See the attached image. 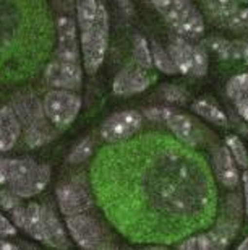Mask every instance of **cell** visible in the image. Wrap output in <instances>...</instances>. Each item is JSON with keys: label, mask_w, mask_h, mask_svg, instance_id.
Here are the masks:
<instances>
[{"label": "cell", "mask_w": 248, "mask_h": 250, "mask_svg": "<svg viewBox=\"0 0 248 250\" xmlns=\"http://www.w3.org/2000/svg\"><path fill=\"white\" fill-rule=\"evenodd\" d=\"M57 59L80 62L76 24L70 17H60L57 20Z\"/></svg>", "instance_id": "12"}, {"label": "cell", "mask_w": 248, "mask_h": 250, "mask_svg": "<svg viewBox=\"0 0 248 250\" xmlns=\"http://www.w3.org/2000/svg\"><path fill=\"white\" fill-rule=\"evenodd\" d=\"M54 135H56V127L47 117L28 125L26 130H24V140H26V145L29 148H38L49 143L54 138Z\"/></svg>", "instance_id": "21"}, {"label": "cell", "mask_w": 248, "mask_h": 250, "mask_svg": "<svg viewBox=\"0 0 248 250\" xmlns=\"http://www.w3.org/2000/svg\"><path fill=\"white\" fill-rule=\"evenodd\" d=\"M235 159L230 154L227 146H217L212 151V169L214 174L222 186L226 188H237L240 182L239 169H237Z\"/></svg>", "instance_id": "14"}, {"label": "cell", "mask_w": 248, "mask_h": 250, "mask_svg": "<svg viewBox=\"0 0 248 250\" xmlns=\"http://www.w3.org/2000/svg\"><path fill=\"white\" fill-rule=\"evenodd\" d=\"M242 181H244V193H245V213L248 216V169H245Z\"/></svg>", "instance_id": "35"}, {"label": "cell", "mask_w": 248, "mask_h": 250, "mask_svg": "<svg viewBox=\"0 0 248 250\" xmlns=\"http://www.w3.org/2000/svg\"><path fill=\"white\" fill-rule=\"evenodd\" d=\"M226 93L235 104L239 116L248 122V73L232 77L227 82Z\"/></svg>", "instance_id": "18"}, {"label": "cell", "mask_w": 248, "mask_h": 250, "mask_svg": "<svg viewBox=\"0 0 248 250\" xmlns=\"http://www.w3.org/2000/svg\"><path fill=\"white\" fill-rule=\"evenodd\" d=\"M154 8L178 36L198 39L205 34V21L201 13L190 0H159Z\"/></svg>", "instance_id": "3"}, {"label": "cell", "mask_w": 248, "mask_h": 250, "mask_svg": "<svg viewBox=\"0 0 248 250\" xmlns=\"http://www.w3.org/2000/svg\"><path fill=\"white\" fill-rule=\"evenodd\" d=\"M133 62L145 70H150L153 67L151 47L146 39L140 34H136L135 39H133Z\"/></svg>", "instance_id": "26"}, {"label": "cell", "mask_w": 248, "mask_h": 250, "mask_svg": "<svg viewBox=\"0 0 248 250\" xmlns=\"http://www.w3.org/2000/svg\"><path fill=\"white\" fill-rule=\"evenodd\" d=\"M226 146L229 148L230 154L234 156L237 166L239 167H244L248 169V151H247V146L244 145V142L237 137V135H229L226 138Z\"/></svg>", "instance_id": "27"}, {"label": "cell", "mask_w": 248, "mask_h": 250, "mask_svg": "<svg viewBox=\"0 0 248 250\" xmlns=\"http://www.w3.org/2000/svg\"><path fill=\"white\" fill-rule=\"evenodd\" d=\"M203 47H208L222 61H235V59H244L245 42L230 41L224 38H210L205 41Z\"/></svg>", "instance_id": "20"}, {"label": "cell", "mask_w": 248, "mask_h": 250, "mask_svg": "<svg viewBox=\"0 0 248 250\" xmlns=\"http://www.w3.org/2000/svg\"><path fill=\"white\" fill-rule=\"evenodd\" d=\"M44 80L49 86L57 89H78L83 83V70L80 62L57 61L51 62L44 70Z\"/></svg>", "instance_id": "9"}, {"label": "cell", "mask_w": 248, "mask_h": 250, "mask_svg": "<svg viewBox=\"0 0 248 250\" xmlns=\"http://www.w3.org/2000/svg\"><path fill=\"white\" fill-rule=\"evenodd\" d=\"M150 2H151V3H153V5H156V3H157V2H159V0H150Z\"/></svg>", "instance_id": "40"}, {"label": "cell", "mask_w": 248, "mask_h": 250, "mask_svg": "<svg viewBox=\"0 0 248 250\" xmlns=\"http://www.w3.org/2000/svg\"><path fill=\"white\" fill-rule=\"evenodd\" d=\"M21 133V122L13 107H0V151H8L15 146Z\"/></svg>", "instance_id": "17"}, {"label": "cell", "mask_w": 248, "mask_h": 250, "mask_svg": "<svg viewBox=\"0 0 248 250\" xmlns=\"http://www.w3.org/2000/svg\"><path fill=\"white\" fill-rule=\"evenodd\" d=\"M0 207L12 214L15 209L21 207V197H18L12 188L0 190Z\"/></svg>", "instance_id": "30"}, {"label": "cell", "mask_w": 248, "mask_h": 250, "mask_svg": "<svg viewBox=\"0 0 248 250\" xmlns=\"http://www.w3.org/2000/svg\"><path fill=\"white\" fill-rule=\"evenodd\" d=\"M13 111L24 127L42 121L46 117V112H44V106L41 104V101L31 91H28V89L26 91H19L13 98Z\"/></svg>", "instance_id": "16"}, {"label": "cell", "mask_w": 248, "mask_h": 250, "mask_svg": "<svg viewBox=\"0 0 248 250\" xmlns=\"http://www.w3.org/2000/svg\"><path fill=\"white\" fill-rule=\"evenodd\" d=\"M57 202L65 216L86 213L94 207V198L89 190L78 182H67L57 188Z\"/></svg>", "instance_id": "10"}, {"label": "cell", "mask_w": 248, "mask_h": 250, "mask_svg": "<svg viewBox=\"0 0 248 250\" xmlns=\"http://www.w3.org/2000/svg\"><path fill=\"white\" fill-rule=\"evenodd\" d=\"M46 117L56 128H67L81 109V98L70 89L52 88L42 99Z\"/></svg>", "instance_id": "5"}, {"label": "cell", "mask_w": 248, "mask_h": 250, "mask_svg": "<svg viewBox=\"0 0 248 250\" xmlns=\"http://www.w3.org/2000/svg\"><path fill=\"white\" fill-rule=\"evenodd\" d=\"M151 54H153V65L159 70V72L166 73V75H177L180 73L177 68L175 62H173L172 56L169 54V51H166L161 44L153 42L151 44Z\"/></svg>", "instance_id": "25"}, {"label": "cell", "mask_w": 248, "mask_h": 250, "mask_svg": "<svg viewBox=\"0 0 248 250\" xmlns=\"http://www.w3.org/2000/svg\"><path fill=\"white\" fill-rule=\"evenodd\" d=\"M244 61L248 65V41L245 42V47H244Z\"/></svg>", "instance_id": "39"}, {"label": "cell", "mask_w": 248, "mask_h": 250, "mask_svg": "<svg viewBox=\"0 0 248 250\" xmlns=\"http://www.w3.org/2000/svg\"><path fill=\"white\" fill-rule=\"evenodd\" d=\"M49 181H51V167L47 164H36L34 169L28 174L23 181L15 182L10 186L18 197L21 198H29L34 195L41 193L44 188L47 187Z\"/></svg>", "instance_id": "15"}, {"label": "cell", "mask_w": 248, "mask_h": 250, "mask_svg": "<svg viewBox=\"0 0 248 250\" xmlns=\"http://www.w3.org/2000/svg\"><path fill=\"white\" fill-rule=\"evenodd\" d=\"M109 42V13L102 3H99L97 21L86 31H81L83 65L86 73L94 75L104 62Z\"/></svg>", "instance_id": "4"}, {"label": "cell", "mask_w": 248, "mask_h": 250, "mask_svg": "<svg viewBox=\"0 0 248 250\" xmlns=\"http://www.w3.org/2000/svg\"><path fill=\"white\" fill-rule=\"evenodd\" d=\"M169 54L172 56L178 72L188 77L201 78L208 72V54L203 47L191 46L188 39L177 36L169 44Z\"/></svg>", "instance_id": "6"}, {"label": "cell", "mask_w": 248, "mask_h": 250, "mask_svg": "<svg viewBox=\"0 0 248 250\" xmlns=\"http://www.w3.org/2000/svg\"><path fill=\"white\" fill-rule=\"evenodd\" d=\"M10 161L12 159H0V184H8L10 181Z\"/></svg>", "instance_id": "34"}, {"label": "cell", "mask_w": 248, "mask_h": 250, "mask_svg": "<svg viewBox=\"0 0 248 250\" xmlns=\"http://www.w3.org/2000/svg\"><path fill=\"white\" fill-rule=\"evenodd\" d=\"M76 2V18L81 31H86L97 21L99 3L97 0H75Z\"/></svg>", "instance_id": "24"}, {"label": "cell", "mask_w": 248, "mask_h": 250, "mask_svg": "<svg viewBox=\"0 0 248 250\" xmlns=\"http://www.w3.org/2000/svg\"><path fill=\"white\" fill-rule=\"evenodd\" d=\"M166 127L171 130V132L175 135V138L178 142H182L183 145H188V146H196V145L201 143V127L200 124L195 122L190 116L177 111H171V114L167 116Z\"/></svg>", "instance_id": "13"}, {"label": "cell", "mask_w": 248, "mask_h": 250, "mask_svg": "<svg viewBox=\"0 0 248 250\" xmlns=\"http://www.w3.org/2000/svg\"><path fill=\"white\" fill-rule=\"evenodd\" d=\"M191 109L193 112H196L198 116L211 122L212 125H217V127H226L227 125V116L224 111L217 107L216 104L206 101V99H198L191 104Z\"/></svg>", "instance_id": "23"}, {"label": "cell", "mask_w": 248, "mask_h": 250, "mask_svg": "<svg viewBox=\"0 0 248 250\" xmlns=\"http://www.w3.org/2000/svg\"><path fill=\"white\" fill-rule=\"evenodd\" d=\"M171 107H150L145 111V116L148 121L156 122V124H164L167 116L171 114Z\"/></svg>", "instance_id": "32"}, {"label": "cell", "mask_w": 248, "mask_h": 250, "mask_svg": "<svg viewBox=\"0 0 248 250\" xmlns=\"http://www.w3.org/2000/svg\"><path fill=\"white\" fill-rule=\"evenodd\" d=\"M239 250H248V237H245L244 242L239 244Z\"/></svg>", "instance_id": "38"}, {"label": "cell", "mask_w": 248, "mask_h": 250, "mask_svg": "<svg viewBox=\"0 0 248 250\" xmlns=\"http://www.w3.org/2000/svg\"><path fill=\"white\" fill-rule=\"evenodd\" d=\"M94 153V143L91 138H84L80 143H76L68 154L67 161L70 164H81Z\"/></svg>", "instance_id": "28"}, {"label": "cell", "mask_w": 248, "mask_h": 250, "mask_svg": "<svg viewBox=\"0 0 248 250\" xmlns=\"http://www.w3.org/2000/svg\"><path fill=\"white\" fill-rule=\"evenodd\" d=\"M153 149L140 148L136 142L133 159L123 146L115 149L136 176L118 167L111 159H99L97 176L133 184H96L101 205L123 234L140 241L167 242L182 234L195 231L212 218L214 211V184L205 164L195 154L164 135L151 140Z\"/></svg>", "instance_id": "1"}, {"label": "cell", "mask_w": 248, "mask_h": 250, "mask_svg": "<svg viewBox=\"0 0 248 250\" xmlns=\"http://www.w3.org/2000/svg\"><path fill=\"white\" fill-rule=\"evenodd\" d=\"M143 127V116L136 111H120L112 114L101 127V137L107 143H122L135 137Z\"/></svg>", "instance_id": "8"}, {"label": "cell", "mask_w": 248, "mask_h": 250, "mask_svg": "<svg viewBox=\"0 0 248 250\" xmlns=\"http://www.w3.org/2000/svg\"><path fill=\"white\" fill-rule=\"evenodd\" d=\"M227 26L234 31H248V8L237 10L227 21Z\"/></svg>", "instance_id": "31"}, {"label": "cell", "mask_w": 248, "mask_h": 250, "mask_svg": "<svg viewBox=\"0 0 248 250\" xmlns=\"http://www.w3.org/2000/svg\"><path fill=\"white\" fill-rule=\"evenodd\" d=\"M242 2H245V3H248V0H242Z\"/></svg>", "instance_id": "41"}, {"label": "cell", "mask_w": 248, "mask_h": 250, "mask_svg": "<svg viewBox=\"0 0 248 250\" xmlns=\"http://www.w3.org/2000/svg\"><path fill=\"white\" fill-rule=\"evenodd\" d=\"M118 5H120V8L123 10V13L128 15V17L133 13V5L130 0H118Z\"/></svg>", "instance_id": "36"}, {"label": "cell", "mask_w": 248, "mask_h": 250, "mask_svg": "<svg viewBox=\"0 0 248 250\" xmlns=\"http://www.w3.org/2000/svg\"><path fill=\"white\" fill-rule=\"evenodd\" d=\"M17 234V226L12 224L7 218L0 213V237H10Z\"/></svg>", "instance_id": "33"}, {"label": "cell", "mask_w": 248, "mask_h": 250, "mask_svg": "<svg viewBox=\"0 0 248 250\" xmlns=\"http://www.w3.org/2000/svg\"><path fill=\"white\" fill-rule=\"evenodd\" d=\"M42 218H44V231H46V244L56 249H68L70 242H68L67 232L60 221L57 219L56 213L51 208L42 207Z\"/></svg>", "instance_id": "19"}, {"label": "cell", "mask_w": 248, "mask_h": 250, "mask_svg": "<svg viewBox=\"0 0 248 250\" xmlns=\"http://www.w3.org/2000/svg\"><path fill=\"white\" fill-rule=\"evenodd\" d=\"M17 247L13 246V244H10V242H7V241H2L0 239V250H15Z\"/></svg>", "instance_id": "37"}, {"label": "cell", "mask_w": 248, "mask_h": 250, "mask_svg": "<svg viewBox=\"0 0 248 250\" xmlns=\"http://www.w3.org/2000/svg\"><path fill=\"white\" fill-rule=\"evenodd\" d=\"M203 7L212 20L227 23L239 10V3L237 0H203Z\"/></svg>", "instance_id": "22"}, {"label": "cell", "mask_w": 248, "mask_h": 250, "mask_svg": "<svg viewBox=\"0 0 248 250\" xmlns=\"http://www.w3.org/2000/svg\"><path fill=\"white\" fill-rule=\"evenodd\" d=\"M146 72L148 70L141 68L135 62L127 65L114 78V94H117V96H133V94L143 93L151 84V78Z\"/></svg>", "instance_id": "11"}, {"label": "cell", "mask_w": 248, "mask_h": 250, "mask_svg": "<svg viewBox=\"0 0 248 250\" xmlns=\"http://www.w3.org/2000/svg\"><path fill=\"white\" fill-rule=\"evenodd\" d=\"M67 218V228L72 239L81 249L94 250V249H106L107 244V232L97 219L84 213L72 214Z\"/></svg>", "instance_id": "7"}, {"label": "cell", "mask_w": 248, "mask_h": 250, "mask_svg": "<svg viewBox=\"0 0 248 250\" xmlns=\"http://www.w3.org/2000/svg\"><path fill=\"white\" fill-rule=\"evenodd\" d=\"M44 0H0V80H21L44 57Z\"/></svg>", "instance_id": "2"}, {"label": "cell", "mask_w": 248, "mask_h": 250, "mask_svg": "<svg viewBox=\"0 0 248 250\" xmlns=\"http://www.w3.org/2000/svg\"><path fill=\"white\" fill-rule=\"evenodd\" d=\"M161 94L166 101L172 104H185L188 99V94L185 89L177 86V84H162Z\"/></svg>", "instance_id": "29"}]
</instances>
